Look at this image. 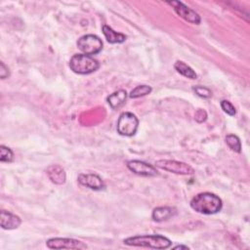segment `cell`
I'll list each match as a JSON object with an SVG mask.
<instances>
[{
    "mask_svg": "<svg viewBox=\"0 0 250 250\" xmlns=\"http://www.w3.org/2000/svg\"><path fill=\"white\" fill-rule=\"evenodd\" d=\"M221 198L211 192H201L196 194L190 200V207L201 214L212 215L218 213L222 209Z\"/></svg>",
    "mask_w": 250,
    "mask_h": 250,
    "instance_id": "6da1fadb",
    "label": "cell"
},
{
    "mask_svg": "<svg viewBox=\"0 0 250 250\" xmlns=\"http://www.w3.org/2000/svg\"><path fill=\"white\" fill-rule=\"evenodd\" d=\"M123 242L124 244L129 246L147 247L152 249H167L172 244L169 238L159 234H145L131 236L124 239Z\"/></svg>",
    "mask_w": 250,
    "mask_h": 250,
    "instance_id": "7a4b0ae2",
    "label": "cell"
},
{
    "mask_svg": "<svg viewBox=\"0 0 250 250\" xmlns=\"http://www.w3.org/2000/svg\"><path fill=\"white\" fill-rule=\"evenodd\" d=\"M70 69L77 74H89L100 67V62L91 56L76 54L69 61Z\"/></svg>",
    "mask_w": 250,
    "mask_h": 250,
    "instance_id": "3957f363",
    "label": "cell"
},
{
    "mask_svg": "<svg viewBox=\"0 0 250 250\" xmlns=\"http://www.w3.org/2000/svg\"><path fill=\"white\" fill-rule=\"evenodd\" d=\"M139 120L135 114L131 112H122L119 115L117 121V132L126 137H131L135 135L138 130Z\"/></svg>",
    "mask_w": 250,
    "mask_h": 250,
    "instance_id": "277c9868",
    "label": "cell"
},
{
    "mask_svg": "<svg viewBox=\"0 0 250 250\" xmlns=\"http://www.w3.org/2000/svg\"><path fill=\"white\" fill-rule=\"evenodd\" d=\"M77 47L83 54L92 56L102 51L103 42L97 35L86 34L78 39Z\"/></svg>",
    "mask_w": 250,
    "mask_h": 250,
    "instance_id": "5b68a950",
    "label": "cell"
},
{
    "mask_svg": "<svg viewBox=\"0 0 250 250\" xmlns=\"http://www.w3.org/2000/svg\"><path fill=\"white\" fill-rule=\"evenodd\" d=\"M155 166L162 170L168 171L170 173L179 174V175H192L194 173V170L190 165L185 162L177 161V160H168V159L157 160L155 161Z\"/></svg>",
    "mask_w": 250,
    "mask_h": 250,
    "instance_id": "8992f818",
    "label": "cell"
},
{
    "mask_svg": "<svg viewBox=\"0 0 250 250\" xmlns=\"http://www.w3.org/2000/svg\"><path fill=\"white\" fill-rule=\"evenodd\" d=\"M46 245L50 249H86L88 246L80 240L74 238L55 237L47 240Z\"/></svg>",
    "mask_w": 250,
    "mask_h": 250,
    "instance_id": "52a82bcc",
    "label": "cell"
},
{
    "mask_svg": "<svg viewBox=\"0 0 250 250\" xmlns=\"http://www.w3.org/2000/svg\"><path fill=\"white\" fill-rule=\"evenodd\" d=\"M167 4L171 5L174 9V11L176 12V14L178 16H180L181 18H183L185 21L194 23V24H199L201 21V18L200 16L193 11L192 9L188 8L187 5H185L184 3L180 2V1H168Z\"/></svg>",
    "mask_w": 250,
    "mask_h": 250,
    "instance_id": "ba28073f",
    "label": "cell"
},
{
    "mask_svg": "<svg viewBox=\"0 0 250 250\" xmlns=\"http://www.w3.org/2000/svg\"><path fill=\"white\" fill-rule=\"evenodd\" d=\"M127 167L133 173L143 177H154L158 174L152 165L141 160H130L127 162Z\"/></svg>",
    "mask_w": 250,
    "mask_h": 250,
    "instance_id": "9c48e42d",
    "label": "cell"
},
{
    "mask_svg": "<svg viewBox=\"0 0 250 250\" xmlns=\"http://www.w3.org/2000/svg\"><path fill=\"white\" fill-rule=\"evenodd\" d=\"M78 183L91 189L99 190L104 188V183L102 178L96 174H80L78 176Z\"/></svg>",
    "mask_w": 250,
    "mask_h": 250,
    "instance_id": "30bf717a",
    "label": "cell"
},
{
    "mask_svg": "<svg viewBox=\"0 0 250 250\" xmlns=\"http://www.w3.org/2000/svg\"><path fill=\"white\" fill-rule=\"evenodd\" d=\"M21 220L19 216L12 214L6 210L1 211L0 226L3 229H14L20 227Z\"/></svg>",
    "mask_w": 250,
    "mask_h": 250,
    "instance_id": "8fae6325",
    "label": "cell"
},
{
    "mask_svg": "<svg viewBox=\"0 0 250 250\" xmlns=\"http://www.w3.org/2000/svg\"><path fill=\"white\" fill-rule=\"evenodd\" d=\"M46 173L52 183L56 185H62L65 183V180H66L65 172L63 168L61 167L60 165L54 164L49 166L46 170Z\"/></svg>",
    "mask_w": 250,
    "mask_h": 250,
    "instance_id": "7c38bea8",
    "label": "cell"
},
{
    "mask_svg": "<svg viewBox=\"0 0 250 250\" xmlns=\"http://www.w3.org/2000/svg\"><path fill=\"white\" fill-rule=\"evenodd\" d=\"M176 214H177V211L174 207L161 206L153 209L151 217H152V220L155 222H163L171 219Z\"/></svg>",
    "mask_w": 250,
    "mask_h": 250,
    "instance_id": "4fadbf2b",
    "label": "cell"
},
{
    "mask_svg": "<svg viewBox=\"0 0 250 250\" xmlns=\"http://www.w3.org/2000/svg\"><path fill=\"white\" fill-rule=\"evenodd\" d=\"M126 99H127V92L125 90H118L110 94L106 98V101L111 108L117 109L125 104Z\"/></svg>",
    "mask_w": 250,
    "mask_h": 250,
    "instance_id": "5bb4252c",
    "label": "cell"
},
{
    "mask_svg": "<svg viewBox=\"0 0 250 250\" xmlns=\"http://www.w3.org/2000/svg\"><path fill=\"white\" fill-rule=\"evenodd\" d=\"M102 29H103V33H104L106 41L111 44L122 43L126 40V35H124L120 32L114 31L110 26H108L106 24H104Z\"/></svg>",
    "mask_w": 250,
    "mask_h": 250,
    "instance_id": "9a60e30c",
    "label": "cell"
},
{
    "mask_svg": "<svg viewBox=\"0 0 250 250\" xmlns=\"http://www.w3.org/2000/svg\"><path fill=\"white\" fill-rule=\"evenodd\" d=\"M174 67L180 74H182L183 76H185L187 78H189V79L197 78V74L195 73V71L189 65H188L187 63H185L182 61H177L174 64Z\"/></svg>",
    "mask_w": 250,
    "mask_h": 250,
    "instance_id": "2e32d148",
    "label": "cell"
},
{
    "mask_svg": "<svg viewBox=\"0 0 250 250\" xmlns=\"http://www.w3.org/2000/svg\"><path fill=\"white\" fill-rule=\"evenodd\" d=\"M151 87L148 85H139L136 88H134L131 93H130V98L132 99H137L146 95L150 94L151 92Z\"/></svg>",
    "mask_w": 250,
    "mask_h": 250,
    "instance_id": "e0dca14e",
    "label": "cell"
},
{
    "mask_svg": "<svg viewBox=\"0 0 250 250\" xmlns=\"http://www.w3.org/2000/svg\"><path fill=\"white\" fill-rule=\"evenodd\" d=\"M226 143L229 146L230 149H232L235 152H240L241 151V143L240 140L237 136L235 135H228L226 137Z\"/></svg>",
    "mask_w": 250,
    "mask_h": 250,
    "instance_id": "ac0fdd59",
    "label": "cell"
},
{
    "mask_svg": "<svg viewBox=\"0 0 250 250\" xmlns=\"http://www.w3.org/2000/svg\"><path fill=\"white\" fill-rule=\"evenodd\" d=\"M14 158V153L11 150V148L5 146H0V161L1 162H12Z\"/></svg>",
    "mask_w": 250,
    "mask_h": 250,
    "instance_id": "d6986e66",
    "label": "cell"
},
{
    "mask_svg": "<svg viewBox=\"0 0 250 250\" xmlns=\"http://www.w3.org/2000/svg\"><path fill=\"white\" fill-rule=\"evenodd\" d=\"M192 90L194 91V93H195L197 96H199V97H201V98H204V99L210 98L211 95H212L211 91H210L208 88L204 87V86L197 85V86H194V87L192 88Z\"/></svg>",
    "mask_w": 250,
    "mask_h": 250,
    "instance_id": "ffe728a7",
    "label": "cell"
},
{
    "mask_svg": "<svg viewBox=\"0 0 250 250\" xmlns=\"http://www.w3.org/2000/svg\"><path fill=\"white\" fill-rule=\"evenodd\" d=\"M221 107L229 116H234L235 115V112H236L235 108H234V106L232 105V104L230 102H229L227 100H223L221 102Z\"/></svg>",
    "mask_w": 250,
    "mask_h": 250,
    "instance_id": "44dd1931",
    "label": "cell"
},
{
    "mask_svg": "<svg viewBox=\"0 0 250 250\" xmlns=\"http://www.w3.org/2000/svg\"><path fill=\"white\" fill-rule=\"evenodd\" d=\"M207 119V114H206V111L203 110V109H198L196 112H195V120L199 123L201 122H204L205 120Z\"/></svg>",
    "mask_w": 250,
    "mask_h": 250,
    "instance_id": "7402d4cb",
    "label": "cell"
},
{
    "mask_svg": "<svg viewBox=\"0 0 250 250\" xmlns=\"http://www.w3.org/2000/svg\"><path fill=\"white\" fill-rule=\"evenodd\" d=\"M10 74L9 68L4 64V62H0V77L2 79H5Z\"/></svg>",
    "mask_w": 250,
    "mask_h": 250,
    "instance_id": "603a6c76",
    "label": "cell"
},
{
    "mask_svg": "<svg viewBox=\"0 0 250 250\" xmlns=\"http://www.w3.org/2000/svg\"><path fill=\"white\" fill-rule=\"evenodd\" d=\"M173 249H189L188 246H185V245H177V246H175Z\"/></svg>",
    "mask_w": 250,
    "mask_h": 250,
    "instance_id": "cb8c5ba5",
    "label": "cell"
}]
</instances>
